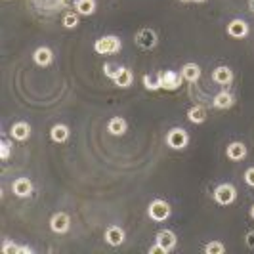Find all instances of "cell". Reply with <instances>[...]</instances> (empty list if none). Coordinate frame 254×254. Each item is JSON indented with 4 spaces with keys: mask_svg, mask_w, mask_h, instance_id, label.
<instances>
[{
    "mask_svg": "<svg viewBox=\"0 0 254 254\" xmlns=\"http://www.w3.org/2000/svg\"><path fill=\"white\" fill-rule=\"evenodd\" d=\"M120 50V39L115 35H107V37H99L94 42V52L99 56H109V54H117Z\"/></svg>",
    "mask_w": 254,
    "mask_h": 254,
    "instance_id": "1",
    "label": "cell"
},
{
    "mask_svg": "<svg viewBox=\"0 0 254 254\" xmlns=\"http://www.w3.org/2000/svg\"><path fill=\"white\" fill-rule=\"evenodd\" d=\"M147 214H149V218L155 220V222H164V220H168V216H170V207H168L166 201L155 199V201L149 203Z\"/></svg>",
    "mask_w": 254,
    "mask_h": 254,
    "instance_id": "2",
    "label": "cell"
},
{
    "mask_svg": "<svg viewBox=\"0 0 254 254\" xmlns=\"http://www.w3.org/2000/svg\"><path fill=\"white\" fill-rule=\"evenodd\" d=\"M237 199V189L231 184H220L214 189V201L218 205H231L233 201Z\"/></svg>",
    "mask_w": 254,
    "mask_h": 254,
    "instance_id": "3",
    "label": "cell"
},
{
    "mask_svg": "<svg viewBox=\"0 0 254 254\" xmlns=\"http://www.w3.org/2000/svg\"><path fill=\"white\" fill-rule=\"evenodd\" d=\"M166 143L172 149H185L189 143V134L185 132L184 128H172L166 136Z\"/></svg>",
    "mask_w": 254,
    "mask_h": 254,
    "instance_id": "4",
    "label": "cell"
},
{
    "mask_svg": "<svg viewBox=\"0 0 254 254\" xmlns=\"http://www.w3.org/2000/svg\"><path fill=\"white\" fill-rule=\"evenodd\" d=\"M161 78H162V90H170V92L178 90L182 86V82H184L182 73H176V71H164V73H161Z\"/></svg>",
    "mask_w": 254,
    "mask_h": 254,
    "instance_id": "5",
    "label": "cell"
},
{
    "mask_svg": "<svg viewBox=\"0 0 254 254\" xmlns=\"http://www.w3.org/2000/svg\"><path fill=\"white\" fill-rule=\"evenodd\" d=\"M136 42L145 50H151V48L157 46V33L149 27H143L136 33Z\"/></svg>",
    "mask_w": 254,
    "mask_h": 254,
    "instance_id": "6",
    "label": "cell"
},
{
    "mask_svg": "<svg viewBox=\"0 0 254 254\" xmlns=\"http://www.w3.org/2000/svg\"><path fill=\"white\" fill-rule=\"evenodd\" d=\"M69 226H71V220L65 212H58V214H54L52 220H50V228H52L54 233H65V231L69 230Z\"/></svg>",
    "mask_w": 254,
    "mask_h": 254,
    "instance_id": "7",
    "label": "cell"
},
{
    "mask_svg": "<svg viewBox=\"0 0 254 254\" xmlns=\"http://www.w3.org/2000/svg\"><path fill=\"white\" fill-rule=\"evenodd\" d=\"M228 35L233 37V39H245L249 35V25L243 20H233L228 25Z\"/></svg>",
    "mask_w": 254,
    "mask_h": 254,
    "instance_id": "8",
    "label": "cell"
},
{
    "mask_svg": "<svg viewBox=\"0 0 254 254\" xmlns=\"http://www.w3.org/2000/svg\"><path fill=\"white\" fill-rule=\"evenodd\" d=\"M12 191H14V195L16 197H29L31 193H33V184H31V180L29 178H18L14 184H12Z\"/></svg>",
    "mask_w": 254,
    "mask_h": 254,
    "instance_id": "9",
    "label": "cell"
},
{
    "mask_svg": "<svg viewBox=\"0 0 254 254\" xmlns=\"http://www.w3.org/2000/svg\"><path fill=\"white\" fill-rule=\"evenodd\" d=\"M226 155H228V159H231V161H243L247 157V147L241 141H233V143L228 145Z\"/></svg>",
    "mask_w": 254,
    "mask_h": 254,
    "instance_id": "10",
    "label": "cell"
},
{
    "mask_svg": "<svg viewBox=\"0 0 254 254\" xmlns=\"http://www.w3.org/2000/svg\"><path fill=\"white\" fill-rule=\"evenodd\" d=\"M157 243L161 245L162 249L168 253V251H172L174 247H176V233L170 230H162L157 233Z\"/></svg>",
    "mask_w": 254,
    "mask_h": 254,
    "instance_id": "11",
    "label": "cell"
},
{
    "mask_svg": "<svg viewBox=\"0 0 254 254\" xmlns=\"http://www.w3.org/2000/svg\"><path fill=\"white\" fill-rule=\"evenodd\" d=\"M10 136L16 139V141H25V139L31 136V126L27 124V122H16V124H12V128H10Z\"/></svg>",
    "mask_w": 254,
    "mask_h": 254,
    "instance_id": "12",
    "label": "cell"
},
{
    "mask_svg": "<svg viewBox=\"0 0 254 254\" xmlns=\"http://www.w3.org/2000/svg\"><path fill=\"white\" fill-rule=\"evenodd\" d=\"M124 231L122 228H118V226H111V228H107L105 231V241L111 245V247H118V245H122L124 243Z\"/></svg>",
    "mask_w": 254,
    "mask_h": 254,
    "instance_id": "13",
    "label": "cell"
},
{
    "mask_svg": "<svg viewBox=\"0 0 254 254\" xmlns=\"http://www.w3.org/2000/svg\"><path fill=\"white\" fill-rule=\"evenodd\" d=\"M33 59H35V63L37 65H40V67H46L52 63V59H54V54H52V50L46 46H40L35 50V56H33Z\"/></svg>",
    "mask_w": 254,
    "mask_h": 254,
    "instance_id": "14",
    "label": "cell"
},
{
    "mask_svg": "<svg viewBox=\"0 0 254 254\" xmlns=\"http://www.w3.org/2000/svg\"><path fill=\"white\" fill-rule=\"evenodd\" d=\"M212 78H214V82H218V84H230L231 80H233V73H231L230 67L220 65V67H216V69H214V73H212Z\"/></svg>",
    "mask_w": 254,
    "mask_h": 254,
    "instance_id": "15",
    "label": "cell"
},
{
    "mask_svg": "<svg viewBox=\"0 0 254 254\" xmlns=\"http://www.w3.org/2000/svg\"><path fill=\"white\" fill-rule=\"evenodd\" d=\"M143 86L151 92L155 90H161L162 88V78H161V73H147L143 75Z\"/></svg>",
    "mask_w": 254,
    "mask_h": 254,
    "instance_id": "16",
    "label": "cell"
},
{
    "mask_svg": "<svg viewBox=\"0 0 254 254\" xmlns=\"http://www.w3.org/2000/svg\"><path fill=\"white\" fill-rule=\"evenodd\" d=\"M132 80H134V75H132V71L126 69V67H120V71L117 73L115 78H113V82L117 86H120V88H128L132 84Z\"/></svg>",
    "mask_w": 254,
    "mask_h": 254,
    "instance_id": "17",
    "label": "cell"
},
{
    "mask_svg": "<svg viewBox=\"0 0 254 254\" xmlns=\"http://www.w3.org/2000/svg\"><path fill=\"white\" fill-rule=\"evenodd\" d=\"M182 77L187 82H195V80L201 78V67L197 63H185L182 67Z\"/></svg>",
    "mask_w": 254,
    "mask_h": 254,
    "instance_id": "18",
    "label": "cell"
},
{
    "mask_svg": "<svg viewBox=\"0 0 254 254\" xmlns=\"http://www.w3.org/2000/svg\"><path fill=\"white\" fill-rule=\"evenodd\" d=\"M126 128H128V124H126V120H124L122 117H113V118L109 120V124H107V130H109L113 136H122V134L126 132Z\"/></svg>",
    "mask_w": 254,
    "mask_h": 254,
    "instance_id": "19",
    "label": "cell"
},
{
    "mask_svg": "<svg viewBox=\"0 0 254 254\" xmlns=\"http://www.w3.org/2000/svg\"><path fill=\"white\" fill-rule=\"evenodd\" d=\"M212 103H214L216 109H230L231 105L235 103V98H233L230 92H220L214 96V101H212Z\"/></svg>",
    "mask_w": 254,
    "mask_h": 254,
    "instance_id": "20",
    "label": "cell"
},
{
    "mask_svg": "<svg viewBox=\"0 0 254 254\" xmlns=\"http://www.w3.org/2000/svg\"><path fill=\"white\" fill-rule=\"evenodd\" d=\"M50 136L54 141H58V143H63L65 139L69 138V128L65 126V124H56L52 130H50Z\"/></svg>",
    "mask_w": 254,
    "mask_h": 254,
    "instance_id": "21",
    "label": "cell"
},
{
    "mask_svg": "<svg viewBox=\"0 0 254 254\" xmlns=\"http://www.w3.org/2000/svg\"><path fill=\"white\" fill-rule=\"evenodd\" d=\"M187 118H189L193 124H201V122L207 120V111H205V107L195 105V107H191V109L187 111Z\"/></svg>",
    "mask_w": 254,
    "mask_h": 254,
    "instance_id": "22",
    "label": "cell"
},
{
    "mask_svg": "<svg viewBox=\"0 0 254 254\" xmlns=\"http://www.w3.org/2000/svg\"><path fill=\"white\" fill-rule=\"evenodd\" d=\"M75 8H77V14H80V16H92L96 12V2L94 0H77Z\"/></svg>",
    "mask_w": 254,
    "mask_h": 254,
    "instance_id": "23",
    "label": "cell"
},
{
    "mask_svg": "<svg viewBox=\"0 0 254 254\" xmlns=\"http://www.w3.org/2000/svg\"><path fill=\"white\" fill-rule=\"evenodd\" d=\"M205 253L207 254H222L224 253V245L218 243V241H210L205 245Z\"/></svg>",
    "mask_w": 254,
    "mask_h": 254,
    "instance_id": "24",
    "label": "cell"
},
{
    "mask_svg": "<svg viewBox=\"0 0 254 254\" xmlns=\"http://www.w3.org/2000/svg\"><path fill=\"white\" fill-rule=\"evenodd\" d=\"M77 25H78V14H73V12L65 14V18H63V27H65V29H75Z\"/></svg>",
    "mask_w": 254,
    "mask_h": 254,
    "instance_id": "25",
    "label": "cell"
},
{
    "mask_svg": "<svg viewBox=\"0 0 254 254\" xmlns=\"http://www.w3.org/2000/svg\"><path fill=\"white\" fill-rule=\"evenodd\" d=\"M103 71H105V75H107L109 78H115V75L120 71V65H117V63H105V65H103Z\"/></svg>",
    "mask_w": 254,
    "mask_h": 254,
    "instance_id": "26",
    "label": "cell"
},
{
    "mask_svg": "<svg viewBox=\"0 0 254 254\" xmlns=\"http://www.w3.org/2000/svg\"><path fill=\"white\" fill-rule=\"evenodd\" d=\"M2 253L4 254H20V247H18L16 243H12V241H6L4 247H2Z\"/></svg>",
    "mask_w": 254,
    "mask_h": 254,
    "instance_id": "27",
    "label": "cell"
},
{
    "mask_svg": "<svg viewBox=\"0 0 254 254\" xmlns=\"http://www.w3.org/2000/svg\"><path fill=\"white\" fill-rule=\"evenodd\" d=\"M0 157H2V161H8V159H10V141H8V139H2V151H0Z\"/></svg>",
    "mask_w": 254,
    "mask_h": 254,
    "instance_id": "28",
    "label": "cell"
},
{
    "mask_svg": "<svg viewBox=\"0 0 254 254\" xmlns=\"http://www.w3.org/2000/svg\"><path fill=\"white\" fill-rule=\"evenodd\" d=\"M245 182L251 185V187H254V166L253 168H249V170L245 172Z\"/></svg>",
    "mask_w": 254,
    "mask_h": 254,
    "instance_id": "29",
    "label": "cell"
},
{
    "mask_svg": "<svg viewBox=\"0 0 254 254\" xmlns=\"http://www.w3.org/2000/svg\"><path fill=\"white\" fill-rule=\"evenodd\" d=\"M164 253H166V251L162 249L159 243H157V245H153V247L149 249V254H164Z\"/></svg>",
    "mask_w": 254,
    "mask_h": 254,
    "instance_id": "30",
    "label": "cell"
},
{
    "mask_svg": "<svg viewBox=\"0 0 254 254\" xmlns=\"http://www.w3.org/2000/svg\"><path fill=\"white\" fill-rule=\"evenodd\" d=\"M245 241H247V245H249L251 249H254V230H253V231H249V233H247V237H245Z\"/></svg>",
    "mask_w": 254,
    "mask_h": 254,
    "instance_id": "31",
    "label": "cell"
},
{
    "mask_svg": "<svg viewBox=\"0 0 254 254\" xmlns=\"http://www.w3.org/2000/svg\"><path fill=\"white\" fill-rule=\"evenodd\" d=\"M33 253V249H29V247H20V254H31Z\"/></svg>",
    "mask_w": 254,
    "mask_h": 254,
    "instance_id": "32",
    "label": "cell"
},
{
    "mask_svg": "<svg viewBox=\"0 0 254 254\" xmlns=\"http://www.w3.org/2000/svg\"><path fill=\"white\" fill-rule=\"evenodd\" d=\"M249 6H251V10L254 12V0H249Z\"/></svg>",
    "mask_w": 254,
    "mask_h": 254,
    "instance_id": "33",
    "label": "cell"
},
{
    "mask_svg": "<svg viewBox=\"0 0 254 254\" xmlns=\"http://www.w3.org/2000/svg\"><path fill=\"white\" fill-rule=\"evenodd\" d=\"M251 216H253V218H254V205H253V207H251Z\"/></svg>",
    "mask_w": 254,
    "mask_h": 254,
    "instance_id": "34",
    "label": "cell"
},
{
    "mask_svg": "<svg viewBox=\"0 0 254 254\" xmlns=\"http://www.w3.org/2000/svg\"><path fill=\"white\" fill-rule=\"evenodd\" d=\"M193 2H199V4H201V2H207V0H193Z\"/></svg>",
    "mask_w": 254,
    "mask_h": 254,
    "instance_id": "35",
    "label": "cell"
},
{
    "mask_svg": "<svg viewBox=\"0 0 254 254\" xmlns=\"http://www.w3.org/2000/svg\"><path fill=\"white\" fill-rule=\"evenodd\" d=\"M182 2H189V0H182Z\"/></svg>",
    "mask_w": 254,
    "mask_h": 254,
    "instance_id": "36",
    "label": "cell"
}]
</instances>
